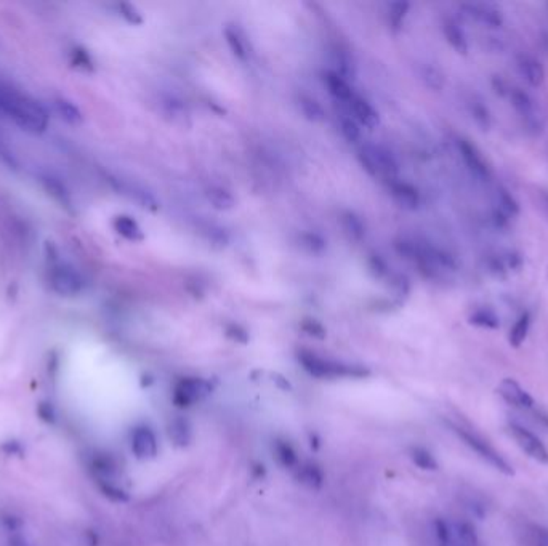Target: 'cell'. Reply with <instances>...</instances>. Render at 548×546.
Wrapping results in <instances>:
<instances>
[{
	"instance_id": "1",
	"label": "cell",
	"mask_w": 548,
	"mask_h": 546,
	"mask_svg": "<svg viewBox=\"0 0 548 546\" xmlns=\"http://www.w3.org/2000/svg\"><path fill=\"white\" fill-rule=\"evenodd\" d=\"M396 250L404 258L412 261L427 279H433V281L452 274L458 268L454 255L427 241L401 239L396 242Z\"/></svg>"
},
{
	"instance_id": "2",
	"label": "cell",
	"mask_w": 548,
	"mask_h": 546,
	"mask_svg": "<svg viewBox=\"0 0 548 546\" xmlns=\"http://www.w3.org/2000/svg\"><path fill=\"white\" fill-rule=\"evenodd\" d=\"M507 99L510 101L511 108L515 109L518 119H520L524 132L529 136H534V138L544 133L547 123L545 112L539 104V101L526 88L511 85Z\"/></svg>"
},
{
	"instance_id": "3",
	"label": "cell",
	"mask_w": 548,
	"mask_h": 546,
	"mask_svg": "<svg viewBox=\"0 0 548 546\" xmlns=\"http://www.w3.org/2000/svg\"><path fill=\"white\" fill-rule=\"evenodd\" d=\"M359 162L369 175L380 176L385 181L398 178L399 164L391 151L380 145H364L359 150Z\"/></svg>"
},
{
	"instance_id": "4",
	"label": "cell",
	"mask_w": 548,
	"mask_h": 546,
	"mask_svg": "<svg viewBox=\"0 0 548 546\" xmlns=\"http://www.w3.org/2000/svg\"><path fill=\"white\" fill-rule=\"evenodd\" d=\"M454 431L457 432V436L460 437L462 441L473 450L475 454H478L481 459L489 463L492 468H496L497 471L505 474V476H513L515 470H513V466L510 465V461L505 459V456L500 454L499 450L494 449L484 437H481L480 435H476V432H473V431L460 428V426H454Z\"/></svg>"
},
{
	"instance_id": "5",
	"label": "cell",
	"mask_w": 548,
	"mask_h": 546,
	"mask_svg": "<svg viewBox=\"0 0 548 546\" xmlns=\"http://www.w3.org/2000/svg\"><path fill=\"white\" fill-rule=\"evenodd\" d=\"M455 150L458 152V157L462 160L463 167L467 169L472 178H475V180L480 183H484V185L492 181L494 174L491 164L487 162V159L478 146L472 143L465 136H458L455 140Z\"/></svg>"
},
{
	"instance_id": "6",
	"label": "cell",
	"mask_w": 548,
	"mask_h": 546,
	"mask_svg": "<svg viewBox=\"0 0 548 546\" xmlns=\"http://www.w3.org/2000/svg\"><path fill=\"white\" fill-rule=\"evenodd\" d=\"M299 360L302 362V365L311 373L314 377H321V378H330V377H347V375H362L364 370L362 369H355V367L350 365H343L338 364V362H332L329 359L319 358L313 353H300Z\"/></svg>"
},
{
	"instance_id": "7",
	"label": "cell",
	"mask_w": 548,
	"mask_h": 546,
	"mask_svg": "<svg viewBox=\"0 0 548 546\" xmlns=\"http://www.w3.org/2000/svg\"><path fill=\"white\" fill-rule=\"evenodd\" d=\"M486 271L492 277L505 279L513 272H518L523 268L524 260L520 252L516 250H496L484 255L482 258Z\"/></svg>"
},
{
	"instance_id": "8",
	"label": "cell",
	"mask_w": 548,
	"mask_h": 546,
	"mask_svg": "<svg viewBox=\"0 0 548 546\" xmlns=\"http://www.w3.org/2000/svg\"><path fill=\"white\" fill-rule=\"evenodd\" d=\"M508 431L524 454L540 465L548 466V449L540 441L539 436H535L531 430L524 428L523 425L515 423V421L508 423Z\"/></svg>"
},
{
	"instance_id": "9",
	"label": "cell",
	"mask_w": 548,
	"mask_h": 546,
	"mask_svg": "<svg viewBox=\"0 0 548 546\" xmlns=\"http://www.w3.org/2000/svg\"><path fill=\"white\" fill-rule=\"evenodd\" d=\"M460 10L468 20L475 21L476 25L487 29H500L505 23V16L502 10L492 4L484 2H470L462 4Z\"/></svg>"
},
{
	"instance_id": "10",
	"label": "cell",
	"mask_w": 548,
	"mask_h": 546,
	"mask_svg": "<svg viewBox=\"0 0 548 546\" xmlns=\"http://www.w3.org/2000/svg\"><path fill=\"white\" fill-rule=\"evenodd\" d=\"M50 286L53 292L61 296H74L82 292L83 279L69 266L59 265L50 271Z\"/></svg>"
},
{
	"instance_id": "11",
	"label": "cell",
	"mask_w": 548,
	"mask_h": 546,
	"mask_svg": "<svg viewBox=\"0 0 548 546\" xmlns=\"http://www.w3.org/2000/svg\"><path fill=\"white\" fill-rule=\"evenodd\" d=\"M386 188H388V193L393 200H395L401 209L409 212H415L420 209L422 194L414 185L401 180V178H393V180L386 181Z\"/></svg>"
},
{
	"instance_id": "12",
	"label": "cell",
	"mask_w": 548,
	"mask_h": 546,
	"mask_svg": "<svg viewBox=\"0 0 548 546\" xmlns=\"http://www.w3.org/2000/svg\"><path fill=\"white\" fill-rule=\"evenodd\" d=\"M497 393L508 406L520 408V411H532L535 407L534 397L515 378H504L499 384Z\"/></svg>"
},
{
	"instance_id": "13",
	"label": "cell",
	"mask_w": 548,
	"mask_h": 546,
	"mask_svg": "<svg viewBox=\"0 0 548 546\" xmlns=\"http://www.w3.org/2000/svg\"><path fill=\"white\" fill-rule=\"evenodd\" d=\"M515 68L518 75L526 82L529 87L539 88L545 82V68L537 58L529 55V53H520L515 58Z\"/></svg>"
},
{
	"instance_id": "14",
	"label": "cell",
	"mask_w": 548,
	"mask_h": 546,
	"mask_svg": "<svg viewBox=\"0 0 548 546\" xmlns=\"http://www.w3.org/2000/svg\"><path fill=\"white\" fill-rule=\"evenodd\" d=\"M109 181L119 193H122L124 195H127V198L135 200L136 204L143 207V209H148V210L159 209V200L156 199V195L145 186L138 185V183L125 181L122 178H114V176H111Z\"/></svg>"
},
{
	"instance_id": "15",
	"label": "cell",
	"mask_w": 548,
	"mask_h": 546,
	"mask_svg": "<svg viewBox=\"0 0 548 546\" xmlns=\"http://www.w3.org/2000/svg\"><path fill=\"white\" fill-rule=\"evenodd\" d=\"M441 31H443L446 42L451 45L452 50L457 51L458 55H467L470 51L468 35L455 18H444L443 23H441Z\"/></svg>"
},
{
	"instance_id": "16",
	"label": "cell",
	"mask_w": 548,
	"mask_h": 546,
	"mask_svg": "<svg viewBox=\"0 0 548 546\" xmlns=\"http://www.w3.org/2000/svg\"><path fill=\"white\" fill-rule=\"evenodd\" d=\"M208 391H210V387L204 380H181L175 388V401L178 402V406H191L196 401H201Z\"/></svg>"
},
{
	"instance_id": "17",
	"label": "cell",
	"mask_w": 548,
	"mask_h": 546,
	"mask_svg": "<svg viewBox=\"0 0 548 546\" xmlns=\"http://www.w3.org/2000/svg\"><path fill=\"white\" fill-rule=\"evenodd\" d=\"M345 106H347L348 111L351 112V116L356 119V122L359 123V126L366 127L369 130L379 127L380 123L379 112L366 98L359 97V95H355L353 99Z\"/></svg>"
},
{
	"instance_id": "18",
	"label": "cell",
	"mask_w": 548,
	"mask_h": 546,
	"mask_svg": "<svg viewBox=\"0 0 548 546\" xmlns=\"http://www.w3.org/2000/svg\"><path fill=\"white\" fill-rule=\"evenodd\" d=\"M324 85L327 92L332 95V98L340 104H348L356 95L348 79H345L337 71H327V73H324Z\"/></svg>"
},
{
	"instance_id": "19",
	"label": "cell",
	"mask_w": 548,
	"mask_h": 546,
	"mask_svg": "<svg viewBox=\"0 0 548 546\" xmlns=\"http://www.w3.org/2000/svg\"><path fill=\"white\" fill-rule=\"evenodd\" d=\"M132 450L136 456L140 459H146V456H154L157 452V441L154 432L150 428H136L132 436Z\"/></svg>"
},
{
	"instance_id": "20",
	"label": "cell",
	"mask_w": 548,
	"mask_h": 546,
	"mask_svg": "<svg viewBox=\"0 0 548 546\" xmlns=\"http://www.w3.org/2000/svg\"><path fill=\"white\" fill-rule=\"evenodd\" d=\"M468 324L484 330H497L500 327V316L491 306H478L468 314Z\"/></svg>"
},
{
	"instance_id": "21",
	"label": "cell",
	"mask_w": 548,
	"mask_h": 546,
	"mask_svg": "<svg viewBox=\"0 0 548 546\" xmlns=\"http://www.w3.org/2000/svg\"><path fill=\"white\" fill-rule=\"evenodd\" d=\"M116 233L130 242H140L145 239L143 229L135 218L130 215H117L112 222Z\"/></svg>"
},
{
	"instance_id": "22",
	"label": "cell",
	"mask_w": 548,
	"mask_h": 546,
	"mask_svg": "<svg viewBox=\"0 0 548 546\" xmlns=\"http://www.w3.org/2000/svg\"><path fill=\"white\" fill-rule=\"evenodd\" d=\"M468 114L482 132H487L492 127V114L487 104L478 97H472L467 101Z\"/></svg>"
},
{
	"instance_id": "23",
	"label": "cell",
	"mask_w": 548,
	"mask_h": 546,
	"mask_svg": "<svg viewBox=\"0 0 548 546\" xmlns=\"http://www.w3.org/2000/svg\"><path fill=\"white\" fill-rule=\"evenodd\" d=\"M531 325H532V314L529 311L521 313L520 316L516 317L515 324L511 325V329L508 332V343L511 348H520L531 332Z\"/></svg>"
},
{
	"instance_id": "24",
	"label": "cell",
	"mask_w": 548,
	"mask_h": 546,
	"mask_svg": "<svg viewBox=\"0 0 548 546\" xmlns=\"http://www.w3.org/2000/svg\"><path fill=\"white\" fill-rule=\"evenodd\" d=\"M337 122H338V128H340V133L348 143H356L361 138V126L356 122V119L351 116V112L345 104H340V112L337 116Z\"/></svg>"
},
{
	"instance_id": "25",
	"label": "cell",
	"mask_w": 548,
	"mask_h": 546,
	"mask_svg": "<svg viewBox=\"0 0 548 546\" xmlns=\"http://www.w3.org/2000/svg\"><path fill=\"white\" fill-rule=\"evenodd\" d=\"M417 73H419V79L424 82V85L427 88H430L431 92H441L444 88L446 77L443 74V71L434 66V64L420 63Z\"/></svg>"
},
{
	"instance_id": "26",
	"label": "cell",
	"mask_w": 548,
	"mask_h": 546,
	"mask_svg": "<svg viewBox=\"0 0 548 546\" xmlns=\"http://www.w3.org/2000/svg\"><path fill=\"white\" fill-rule=\"evenodd\" d=\"M494 199H496V210H499L500 213H502V215H505L510 219L520 215V212H521L520 202L516 200L515 195L511 194L507 188L499 186L496 189V195H494Z\"/></svg>"
},
{
	"instance_id": "27",
	"label": "cell",
	"mask_w": 548,
	"mask_h": 546,
	"mask_svg": "<svg viewBox=\"0 0 548 546\" xmlns=\"http://www.w3.org/2000/svg\"><path fill=\"white\" fill-rule=\"evenodd\" d=\"M206 198L210 202V205L215 210L220 212H228L231 209H234L236 205V199L234 195L231 194L228 189H225L222 186H210L206 189Z\"/></svg>"
},
{
	"instance_id": "28",
	"label": "cell",
	"mask_w": 548,
	"mask_h": 546,
	"mask_svg": "<svg viewBox=\"0 0 548 546\" xmlns=\"http://www.w3.org/2000/svg\"><path fill=\"white\" fill-rule=\"evenodd\" d=\"M40 181L42 185H44V188L47 189V193H49L53 199H55L56 202H59L64 209H71V205H73V200H71V194L66 189V186L63 185L61 181L58 180V178L52 176V175H44L40 176Z\"/></svg>"
},
{
	"instance_id": "29",
	"label": "cell",
	"mask_w": 548,
	"mask_h": 546,
	"mask_svg": "<svg viewBox=\"0 0 548 546\" xmlns=\"http://www.w3.org/2000/svg\"><path fill=\"white\" fill-rule=\"evenodd\" d=\"M299 108L302 111L303 117L309 122H323L326 119V112L319 101L308 97V95H302L299 98Z\"/></svg>"
},
{
	"instance_id": "30",
	"label": "cell",
	"mask_w": 548,
	"mask_h": 546,
	"mask_svg": "<svg viewBox=\"0 0 548 546\" xmlns=\"http://www.w3.org/2000/svg\"><path fill=\"white\" fill-rule=\"evenodd\" d=\"M342 222V228L350 239L353 241H361L362 237L366 236V226L362 223V219L356 215L353 212H345L340 217Z\"/></svg>"
},
{
	"instance_id": "31",
	"label": "cell",
	"mask_w": 548,
	"mask_h": 546,
	"mask_svg": "<svg viewBox=\"0 0 548 546\" xmlns=\"http://www.w3.org/2000/svg\"><path fill=\"white\" fill-rule=\"evenodd\" d=\"M225 40H226V44H228L230 50L233 51V55L237 59H241V61H247L249 51H247V47H246V40L242 39V35L239 34L237 29L226 28L225 29Z\"/></svg>"
},
{
	"instance_id": "32",
	"label": "cell",
	"mask_w": 548,
	"mask_h": 546,
	"mask_svg": "<svg viewBox=\"0 0 548 546\" xmlns=\"http://www.w3.org/2000/svg\"><path fill=\"white\" fill-rule=\"evenodd\" d=\"M55 108L59 112V116H61L68 123H71V126H79V123H82L83 121L82 112L73 101H69L66 98H58L55 99Z\"/></svg>"
},
{
	"instance_id": "33",
	"label": "cell",
	"mask_w": 548,
	"mask_h": 546,
	"mask_svg": "<svg viewBox=\"0 0 548 546\" xmlns=\"http://www.w3.org/2000/svg\"><path fill=\"white\" fill-rule=\"evenodd\" d=\"M410 5L407 2H393L388 8V25L393 31L398 32L406 21Z\"/></svg>"
},
{
	"instance_id": "34",
	"label": "cell",
	"mask_w": 548,
	"mask_h": 546,
	"mask_svg": "<svg viewBox=\"0 0 548 546\" xmlns=\"http://www.w3.org/2000/svg\"><path fill=\"white\" fill-rule=\"evenodd\" d=\"M299 242H300V245L305 248L306 252L314 253V255L323 253L326 250V247H327L326 241L319 234H316V233H303V234H300Z\"/></svg>"
},
{
	"instance_id": "35",
	"label": "cell",
	"mask_w": 548,
	"mask_h": 546,
	"mask_svg": "<svg viewBox=\"0 0 548 546\" xmlns=\"http://www.w3.org/2000/svg\"><path fill=\"white\" fill-rule=\"evenodd\" d=\"M412 459L417 466H420L422 470H436L438 463L434 460V456L425 449H415L412 452Z\"/></svg>"
},
{
	"instance_id": "36",
	"label": "cell",
	"mask_w": 548,
	"mask_h": 546,
	"mask_svg": "<svg viewBox=\"0 0 548 546\" xmlns=\"http://www.w3.org/2000/svg\"><path fill=\"white\" fill-rule=\"evenodd\" d=\"M117 11L125 21L130 23V25H141L143 23V16L136 7H133L132 4H119L117 5Z\"/></svg>"
},
{
	"instance_id": "37",
	"label": "cell",
	"mask_w": 548,
	"mask_h": 546,
	"mask_svg": "<svg viewBox=\"0 0 548 546\" xmlns=\"http://www.w3.org/2000/svg\"><path fill=\"white\" fill-rule=\"evenodd\" d=\"M73 63L76 64L77 68H82V69H87V71L93 69V61H92L90 55H88V53L82 49L73 50Z\"/></svg>"
},
{
	"instance_id": "38",
	"label": "cell",
	"mask_w": 548,
	"mask_h": 546,
	"mask_svg": "<svg viewBox=\"0 0 548 546\" xmlns=\"http://www.w3.org/2000/svg\"><path fill=\"white\" fill-rule=\"evenodd\" d=\"M491 85H492L494 93H496L497 97H500V98H507V95H508V92H510L511 84H508V82L505 80L502 75H497V74H496V75H492Z\"/></svg>"
},
{
	"instance_id": "39",
	"label": "cell",
	"mask_w": 548,
	"mask_h": 546,
	"mask_svg": "<svg viewBox=\"0 0 548 546\" xmlns=\"http://www.w3.org/2000/svg\"><path fill=\"white\" fill-rule=\"evenodd\" d=\"M534 543L535 546H548V529L542 526H534Z\"/></svg>"
},
{
	"instance_id": "40",
	"label": "cell",
	"mask_w": 548,
	"mask_h": 546,
	"mask_svg": "<svg viewBox=\"0 0 548 546\" xmlns=\"http://www.w3.org/2000/svg\"><path fill=\"white\" fill-rule=\"evenodd\" d=\"M39 415L42 418H44L45 421H53L55 420V411H53V407L50 406V404H40L39 407Z\"/></svg>"
},
{
	"instance_id": "41",
	"label": "cell",
	"mask_w": 548,
	"mask_h": 546,
	"mask_svg": "<svg viewBox=\"0 0 548 546\" xmlns=\"http://www.w3.org/2000/svg\"><path fill=\"white\" fill-rule=\"evenodd\" d=\"M303 329H305L308 334H311V335L324 336V329L321 327V325L316 322V320H308V322L305 324V327H303Z\"/></svg>"
},
{
	"instance_id": "42",
	"label": "cell",
	"mask_w": 548,
	"mask_h": 546,
	"mask_svg": "<svg viewBox=\"0 0 548 546\" xmlns=\"http://www.w3.org/2000/svg\"><path fill=\"white\" fill-rule=\"evenodd\" d=\"M228 335L236 338L237 341H247V334L241 327H237V325H233V327H230Z\"/></svg>"
},
{
	"instance_id": "43",
	"label": "cell",
	"mask_w": 548,
	"mask_h": 546,
	"mask_svg": "<svg viewBox=\"0 0 548 546\" xmlns=\"http://www.w3.org/2000/svg\"><path fill=\"white\" fill-rule=\"evenodd\" d=\"M532 415L535 420H539L542 425L545 426V428H548V412L547 411H542V408H532Z\"/></svg>"
},
{
	"instance_id": "44",
	"label": "cell",
	"mask_w": 548,
	"mask_h": 546,
	"mask_svg": "<svg viewBox=\"0 0 548 546\" xmlns=\"http://www.w3.org/2000/svg\"><path fill=\"white\" fill-rule=\"evenodd\" d=\"M10 546H26V543L25 542H23V538H13V540H10Z\"/></svg>"
},
{
	"instance_id": "45",
	"label": "cell",
	"mask_w": 548,
	"mask_h": 546,
	"mask_svg": "<svg viewBox=\"0 0 548 546\" xmlns=\"http://www.w3.org/2000/svg\"><path fill=\"white\" fill-rule=\"evenodd\" d=\"M544 200H545V205H547V209H548V194L544 195Z\"/></svg>"
}]
</instances>
